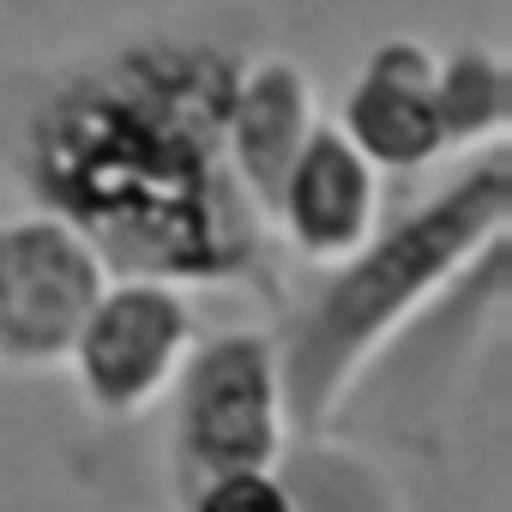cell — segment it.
Wrapping results in <instances>:
<instances>
[{
	"mask_svg": "<svg viewBox=\"0 0 512 512\" xmlns=\"http://www.w3.org/2000/svg\"><path fill=\"white\" fill-rule=\"evenodd\" d=\"M241 55L187 37L109 49L31 97L7 163L37 211L67 217L109 272L241 284L284 308V260L223 151Z\"/></svg>",
	"mask_w": 512,
	"mask_h": 512,
	"instance_id": "1",
	"label": "cell"
},
{
	"mask_svg": "<svg viewBox=\"0 0 512 512\" xmlns=\"http://www.w3.org/2000/svg\"><path fill=\"white\" fill-rule=\"evenodd\" d=\"M506 229H512V151L506 139H488L464 163V175H452L392 223H374V235L350 260L320 266L326 278L272 338L290 434H326L362 362Z\"/></svg>",
	"mask_w": 512,
	"mask_h": 512,
	"instance_id": "2",
	"label": "cell"
},
{
	"mask_svg": "<svg viewBox=\"0 0 512 512\" xmlns=\"http://www.w3.org/2000/svg\"><path fill=\"white\" fill-rule=\"evenodd\" d=\"M506 260H512L506 235L488 241L446 290H434V296L362 362V374L350 380V392H344L338 404L368 398V404H374V428L392 434L398 446H416V428L446 410V398L458 392V380H464L476 344H482V338L494 332V320L506 314ZM332 416H338V410H332Z\"/></svg>",
	"mask_w": 512,
	"mask_h": 512,
	"instance_id": "3",
	"label": "cell"
},
{
	"mask_svg": "<svg viewBox=\"0 0 512 512\" xmlns=\"http://www.w3.org/2000/svg\"><path fill=\"white\" fill-rule=\"evenodd\" d=\"M169 392H175L181 488H193L217 470L278 464V452L290 440V416H284V380H278L272 332L229 326V332L193 338Z\"/></svg>",
	"mask_w": 512,
	"mask_h": 512,
	"instance_id": "4",
	"label": "cell"
},
{
	"mask_svg": "<svg viewBox=\"0 0 512 512\" xmlns=\"http://www.w3.org/2000/svg\"><path fill=\"white\" fill-rule=\"evenodd\" d=\"M103 253L55 211L0 223V368H61L91 302L103 296Z\"/></svg>",
	"mask_w": 512,
	"mask_h": 512,
	"instance_id": "5",
	"label": "cell"
},
{
	"mask_svg": "<svg viewBox=\"0 0 512 512\" xmlns=\"http://www.w3.org/2000/svg\"><path fill=\"white\" fill-rule=\"evenodd\" d=\"M193 338H199V320L181 284L127 272L121 284H103L67 362L97 416H145L169 392Z\"/></svg>",
	"mask_w": 512,
	"mask_h": 512,
	"instance_id": "6",
	"label": "cell"
},
{
	"mask_svg": "<svg viewBox=\"0 0 512 512\" xmlns=\"http://www.w3.org/2000/svg\"><path fill=\"white\" fill-rule=\"evenodd\" d=\"M380 223V169L344 139V127H314L272 193V229L308 266H338Z\"/></svg>",
	"mask_w": 512,
	"mask_h": 512,
	"instance_id": "7",
	"label": "cell"
},
{
	"mask_svg": "<svg viewBox=\"0 0 512 512\" xmlns=\"http://www.w3.org/2000/svg\"><path fill=\"white\" fill-rule=\"evenodd\" d=\"M344 139L380 169V175H422L452 145L434 103V55L410 37H392L368 55L344 97Z\"/></svg>",
	"mask_w": 512,
	"mask_h": 512,
	"instance_id": "8",
	"label": "cell"
},
{
	"mask_svg": "<svg viewBox=\"0 0 512 512\" xmlns=\"http://www.w3.org/2000/svg\"><path fill=\"white\" fill-rule=\"evenodd\" d=\"M314 127H320V91L296 61H284V55L253 61V67L241 61L229 109H223V151L266 217H272V193H278L284 169L296 163V151L308 145Z\"/></svg>",
	"mask_w": 512,
	"mask_h": 512,
	"instance_id": "9",
	"label": "cell"
},
{
	"mask_svg": "<svg viewBox=\"0 0 512 512\" xmlns=\"http://www.w3.org/2000/svg\"><path fill=\"white\" fill-rule=\"evenodd\" d=\"M272 470L290 494V512H410L392 470L332 434H290Z\"/></svg>",
	"mask_w": 512,
	"mask_h": 512,
	"instance_id": "10",
	"label": "cell"
},
{
	"mask_svg": "<svg viewBox=\"0 0 512 512\" xmlns=\"http://www.w3.org/2000/svg\"><path fill=\"white\" fill-rule=\"evenodd\" d=\"M434 103H440V127H446V145H488V139H506V121H512V79H506V61L482 43L470 49H452L446 61H434Z\"/></svg>",
	"mask_w": 512,
	"mask_h": 512,
	"instance_id": "11",
	"label": "cell"
},
{
	"mask_svg": "<svg viewBox=\"0 0 512 512\" xmlns=\"http://www.w3.org/2000/svg\"><path fill=\"white\" fill-rule=\"evenodd\" d=\"M187 512H290V494L272 464H247V470H217L193 482Z\"/></svg>",
	"mask_w": 512,
	"mask_h": 512,
	"instance_id": "12",
	"label": "cell"
},
{
	"mask_svg": "<svg viewBox=\"0 0 512 512\" xmlns=\"http://www.w3.org/2000/svg\"><path fill=\"white\" fill-rule=\"evenodd\" d=\"M13 7H37V0H13Z\"/></svg>",
	"mask_w": 512,
	"mask_h": 512,
	"instance_id": "13",
	"label": "cell"
}]
</instances>
